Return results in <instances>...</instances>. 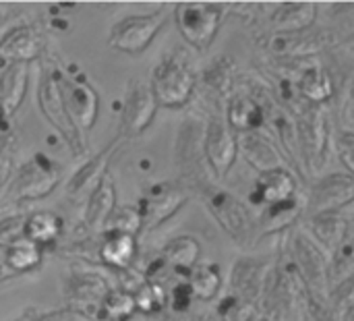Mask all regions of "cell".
<instances>
[{
    "label": "cell",
    "instance_id": "obj_6",
    "mask_svg": "<svg viewBox=\"0 0 354 321\" xmlns=\"http://www.w3.org/2000/svg\"><path fill=\"white\" fill-rule=\"evenodd\" d=\"M83 266H73L62 276L64 305L75 318H83L87 321H104L102 305H104L106 295L112 291V284L108 282L106 276L93 270H85Z\"/></svg>",
    "mask_w": 354,
    "mask_h": 321
},
{
    "label": "cell",
    "instance_id": "obj_8",
    "mask_svg": "<svg viewBox=\"0 0 354 321\" xmlns=\"http://www.w3.org/2000/svg\"><path fill=\"white\" fill-rule=\"evenodd\" d=\"M207 212L218 222V226L243 249H249L257 235V222L251 210L230 191L214 185L201 195Z\"/></svg>",
    "mask_w": 354,
    "mask_h": 321
},
{
    "label": "cell",
    "instance_id": "obj_20",
    "mask_svg": "<svg viewBox=\"0 0 354 321\" xmlns=\"http://www.w3.org/2000/svg\"><path fill=\"white\" fill-rule=\"evenodd\" d=\"M239 156L257 172H268L276 168H284V156L280 147L276 145V139L261 131H251V133H241L239 135Z\"/></svg>",
    "mask_w": 354,
    "mask_h": 321
},
{
    "label": "cell",
    "instance_id": "obj_31",
    "mask_svg": "<svg viewBox=\"0 0 354 321\" xmlns=\"http://www.w3.org/2000/svg\"><path fill=\"white\" fill-rule=\"evenodd\" d=\"M139 255L137 239L129 235H116V232H106L102 235L100 243V264L108 266L114 272H122L129 268H135Z\"/></svg>",
    "mask_w": 354,
    "mask_h": 321
},
{
    "label": "cell",
    "instance_id": "obj_32",
    "mask_svg": "<svg viewBox=\"0 0 354 321\" xmlns=\"http://www.w3.org/2000/svg\"><path fill=\"white\" fill-rule=\"evenodd\" d=\"M203 85L207 93L226 106L228 98L234 93V81H236V64L230 56H218L212 60L203 71Z\"/></svg>",
    "mask_w": 354,
    "mask_h": 321
},
{
    "label": "cell",
    "instance_id": "obj_37",
    "mask_svg": "<svg viewBox=\"0 0 354 321\" xmlns=\"http://www.w3.org/2000/svg\"><path fill=\"white\" fill-rule=\"evenodd\" d=\"M135 307L145 318H160L168 309V286L158 282H145L135 295Z\"/></svg>",
    "mask_w": 354,
    "mask_h": 321
},
{
    "label": "cell",
    "instance_id": "obj_12",
    "mask_svg": "<svg viewBox=\"0 0 354 321\" xmlns=\"http://www.w3.org/2000/svg\"><path fill=\"white\" fill-rule=\"evenodd\" d=\"M166 23V15L162 10L145 12V15H129L112 25L108 44L112 50L124 54H141L145 52Z\"/></svg>",
    "mask_w": 354,
    "mask_h": 321
},
{
    "label": "cell",
    "instance_id": "obj_25",
    "mask_svg": "<svg viewBox=\"0 0 354 321\" xmlns=\"http://www.w3.org/2000/svg\"><path fill=\"white\" fill-rule=\"evenodd\" d=\"M297 91L299 95L313 106H324L326 102H330L336 93V81L334 75L319 64L317 60H311L295 79Z\"/></svg>",
    "mask_w": 354,
    "mask_h": 321
},
{
    "label": "cell",
    "instance_id": "obj_15",
    "mask_svg": "<svg viewBox=\"0 0 354 321\" xmlns=\"http://www.w3.org/2000/svg\"><path fill=\"white\" fill-rule=\"evenodd\" d=\"M351 203H354V174L332 172L319 176L311 185L303 214L307 218L317 214H338L342 208Z\"/></svg>",
    "mask_w": 354,
    "mask_h": 321
},
{
    "label": "cell",
    "instance_id": "obj_40",
    "mask_svg": "<svg viewBox=\"0 0 354 321\" xmlns=\"http://www.w3.org/2000/svg\"><path fill=\"white\" fill-rule=\"evenodd\" d=\"M137 313L135 297L118 286H112V291L106 295L102 305L104 321H129Z\"/></svg>",
    "mask_w": 354,
    "mask_h": 321
},
{
    "label": "cell",
    "instance_id": "obj_29",
    "mask_svg": "<svg viewBox=\"0 0 354 321\" xmlns=\"http://www.w3.org/2000/svg\"><path fill=\"white\" fill-rule=\"evenodd\" d=\"M307 232L332 255L348 241L351 222L340 214H317L307 218Z\"/></svg>",
    "mask_w": 354,
    "mask_h": 321
},
{
    "label": "cell",
    "instance_id": "obj_27",
    "mask_svg": "<svg viewBox=\"0 0 354 321\" xmlns=\"http://www.w3.org/2000/svg\"><path fill=\"white\" fill-rule=\"evenodd\" d=\"M160 257L164 259V264L170 268L174 276H180L183 280H187L189 274L199 264L201 243L191 235H178L162 247Z\"/></svg>",
    "mask_w": 354,
    "mask_h": 321
},
{
    "label": "cell",
    "instance_id": "obj_28",
    "mask_svg": "<svg viewBox=\"0 0 354 321\" xmlns=\"http://www.w3.org/2000/svg\"><path fill=\"white\" fill-rule=\"evenodd\" d=\"M317 21L315 2H280L272 10L270 25L274 33H297L313 27Z\"/></svg>",
    "mask_w": 354,
    "mask_h": 321
},
{
    "label": "cell",
    "instance_id": "obj_49",
    "mask_svg": "<svg viewBox=\"0 0 354 321\" xmlns=\"http://www.w3.org/2000/svg\"><path fill=\"white\" fill-rule=\"evenodd\" d=\"M342 321H354V309L348 313V315H344V320Z\"/></svg>",
    "mask_w": 354,
    "mask_h": 321
},
{
    "label": "cell",
    "instance_id": "obj_19",
    "mask_svg": "<svg viewBox=\"0 0 354 321\" xmlns=\"http://www.w3.org/2000/svg\"><path fill=\"white\" fill-rule=\"evenodd\" d=\"M29 68L27 62H6L0 73V131L12 129V118L27 95Z\"/></svg>",
    "mask_w": 354,
    "mask_h": 321
},
{
    "label": "cell",
    "instance_id": "obj_46",
    "mask_svg": "<svg viewBox=\"0 0 354 321\" xmlns=\"http://www.w3.org/2000/svg\"><path fill=\"white\" fill-rule=\"evenodd\" d=\"M25 21H21L19 17H8V19H0V48L4 44V39L10 35L12 29H17L19 25H23Z\"/></svg>",
    "mask_w": 354,
    "mask_h": 321
},
{
    "label": "cell",
    "instance_id": "obj_45",
    "mask_svg": "<svg viewBox=\"0 0 354 321\" xmlns=\"http://www.w3.org/2000/svg\"><path fill=\"white\" fill-rule=\"evenodd\" d=\"M23 222H25L23 214H15L0 220V249L23 239Z\"/></svg>",
    "mask_w": 354,
    "mask_h": 321
},
{
    "label": "cell",
    "instance_id": "obj_36",
    "mask_svg": "<svg viewBox=\"0 0 354 321\" xmlns=\"http://www.w3.org/2000/svg\"><path fill=\"white\" fill-rule=\"evenodd\" d=\"M195 301L209 303L222 291V272L216 264H197L187 278Z\"/></svg>",
    "mask_w": 354,
    "mask_h": 321
},
{
    "label": "cell",
    "instance_id": "obj_14",
    "mask_svg": "<svg viewBox=\"0 0 354 321\" xmlns=\"http://www.w3.org/2000/svg\"><path fill=\"white\" fill-rule=\"evenodd\" d=\"M158 100L151 91L149 81L131 79L124 102H122V116H120V139H135L149 129L158 112Z\"/></svg>",
    "mask_w": 354,
    "mask_h": 321
},
{
    "label": "cell",
    "instance_id": "obj_4",
    "mask_svg": "<svg viewBox=\"0 0 354 321\" xmlns=\"http://www.w3.org/2000/svg\"><path fill=\"white\" fill-rule=\"evenodd\" d=\"M290 266L307 286L311 297L319 303L328 301L330 293V253L313 241L305 228H290L286 239Z\"/></svg>",
    "mask_w": 354,
    "mask_h": 321
},
{
    "label": "cell",
    "instance_id": "obj_11",
    "mask_svg": "<svg viewBox=\"0 0 354 321\" xmlns=\"http://www.w3.org/2000/svg\"><path fill=\"white\" fill-rule=\"evenodd\" d=\"M226 6L216 2H178L174 6V21L183 39L197 52H205L224 21Z\"/></svg>",
    "mask_w": 354,
    "mask_h": 321
},
{
    "label": "cell",
    "instance_id": "obj_47",
    "mask_svg": "<svg viewBox=\"0 0 354 321\" xmlns=\"http://www.w3.org/2000/svg\"><path fill=\"white\" fill-rule=\"evenodd\" d=\"M346 118H348V122L354 127V87L353 91H351V100L346 104Z\"/></svg>",
    "mask_w": 354,
    "mask_h": 321
},
{
    "label": "cell",
    "instance_id": "obj_48",
    "mask_svg": "<svg viewBox=\"0 0 354 321\" xmlns=\"http://www.w3.org/2000/svg\"><path fill=\"white\" fill-rule=\"evenodd\" d=\"M12 276H15V274H12V272H10V270H8V268H6V266L0 262V282L8 280V278H12Z\"/></svg>",
    "mask_w": 354,
    "mask_h": 321
},
{
    "label": "cell",
    "instance_id": "obj_18",
    "mask_svg": "<svg viewBox=\"0 0 354 321\" xmlns=\"http://www.w3.org/2000/svg\"><path fill=\"white\" fill-rule=\"evenodd\" d=\"M276 262L268 257H239L232 264L230 280H228V295L253 305L259 309L270 272Z\"/></svg>",
    "mask_w": 354,
    "mask_h": 321
},
{
    "label": "cell",
    "instance_id": "obj_34",
    "mask_svg": "<svg viewBox=\"0 0 354 321\" xmlns=\"http://www.w3.org/2000/svg\"><path fill=\"white\" fill-rule=\"evenodd\" d=\"M41 259H44V249L33 245L27 239H19V241H15V243H10L8 247L2 249V264L15 276L37 270L41 266Z\"/></svg>",
    "mask_w": 354,
    "mask_h": 321
},
{
    "label": "cell",
    "instance_id": "obj_44",
    "mask_svg": "<svg viewBox=\"0 0 354 321\" xmlns=\"http://www.w3.org/2000/svg\"><path fill=\"white\" fill-rule=\"evenodd\" d=\"M334 152L348 174H354V131L342 129L334 137Z\"/></svg>",
    "mask_w": 354,
    "mask_h": 321
},
{
    "label": "cell",
    "instance_id": "obj_13",
    "mask_svg": "<svg viewBox=\"0 0 354 321\" xmlns=\"http://www.w3.org/2000/svg\"><path fill=\"white\" fill-rule=\"evenodd\" d=\"M203 149L214 178H226L239 158V135L222 112H212L203 127Z\"/></svg>",
    "mask_w": 354,
    "mask_h": 321
},
{
    "label": "cell",
    "instance_id": "obj_39",
    "mask_svg": "<svg viewBox=\"0 0 354 321\" xmlns=\"http://www.w3.org/2000/svg\"><path fill=\"white\" fill-rule=\"evenodd\" d=\"M328 311L334 321H342L354 309V274L336 282L328 293Z\"/></svg>",
    "mask_w": 354,
    "mask_h": 321
},
{
    "label": "cell",
    "instance_id": "obj_43",
    "mask_svg": "<svg viewBox=\"0 0 354 321\" xmlns=\"http://www.w3.org/2000/svg\"><path fill=\"white\" fill-rule=\"evenodd\" d=\"M195 297L187 280H178L168 288V309L176 315H183L191 309Z\"/></svg>",
    "mask_w": 354,
    "mask_h": 321
},
{
    "label": "cell",
    "instance_id": "obj_22",
    "mask_svg": "<svg viewBox=\"0 0 354 321\" xmlns=\"http://www.w3.org/2000/svg\"><path fill=\"white\" fill-rule=\"evenodd\" d=\"M297 193H299V181H297L292 168L284 166V168H276V170L257 174L253 193H251V201L255 205L268 208V205H278V203L297 199Z\"/></svg>",
    "mask_w": 354,
    "mask_h": 321
},
{
    "label": "cell",
    "instance_id": "obj_38",
    "mask_svg": "<svg viewBox=\"0 0 354 321\" xmlns=\"http://www.w3.org/2000/svg\"><path fill=\"white\" fill-rule=\"evenodd\" d=\"M106 232H116V235H129V237H139L143 232V220L141 214L137 210V205L124 203V205H116V210L112 212L108 224H106Z\"/></svg>",
    "mask_w": 354,
    "mask_h": 321
},
{
    "label": "cell",
    "instance_id": "obj_5",
    "mask_svg": "<svg viewBox=\"0 0 354 321\" xmlns=\"http://www.w3.org/2000/svg\"><path fill=\"white\" fill-rule=\"evenodd\" d=\"M151 91L158 100V106L164 108H185L197 89V73L183 50H174L172 54L164 56L149 79Z\"/></svg>",
    "mask_w": 354,
    "mask_h": 321
},
{
    "label": "cell",
    "instance_id": "obj_17",
    "mask_svg": "<svg viewBox=\"0 0 354 321\" xmlns=\"http://www.w3.org/2000/svg\"><path fill=\"white\" fill-rule=\"evenodd\" d=\"M189 201V193L178 183H156L145 189L135 203L141 220L143 230H153L170 220L185 203Z\"/></svg>",
    "mask_w": 354,
    "mask_h": 321
},
{
    "label": "cell",
    "instance_id": "obj_9",
    "mask_svg": "<svg viewBox=\"0 0 354 321\" xmlns=\"http://www.w3.org/2000/svg\"><path fill=\"white\" fill-rule=\"evenodd\" d=\"M60 181H62L60 166L46 154L37 152L27 162H23L12 174V181L6 191V199L12 203L44 199L50 193H54Z\"/></svg>",
    "mask_w": 354,
    "mask_h": 321
},
{
    "label": "cell",
    "instance_id": "obj_23",
    "mask_svg": "<svg viewBox=\"0 0 354 321\" xmlns=\"http://www.w3.org/2000/svg\"><path fill=\"white\" fill-rule=\"evenodd\" d=\"M116 183L112 178V174H106L100 185L89 193V197L85 199L83 205V226L95 235L102 237L106 230V224L112 216V212L116 210Z\"/></svg>",
    "mask_w": 354,
    "mask_h": 321
},
{
    "label": "cell",
    "instance_id": "obj_10",
    "mask_svg": "<svg viewBox=\"0 0 354 321\" xmlns=\"http://www.w3.org/2000/svg\"><path fill=\"white\" fill-rule=\"evenodd\" d=\"M340 33L334 27H309L297 33H270L261 48L278 60H311L317 54L340 44Z\"/></svg>",
    "mask_w": 354,
    "mask_h": 321
},
{
    "label": "cell",
    "instance_id": "obj_26",
    "mask_svg": "<svg viewBox=\"0 0 354 321\" xmlns=\"http://www.w3.org/2000/svg\"><path fill=\"white\" fill-rule=\"evenodd\" d=\"M64 237V218L52 210H37L25 216L23 239L41 249H52Z\"/></svg>",
    "mask_w": 354,
    "mask_h": 321
},
{
    "label": "cell",
    "instance_id": "obj_33",
    "mask_svg": "<svg viewBox=\"0 0 354 321\" xmlns=\"http://www.w3.org/2000/svg\"><path fill=\"white\" fill-rule=\"evenodd\" d=\"M303 214V205L299 199H290L286 203L268 205L257 222V235H278L284 230L295 228L297 220Z\"/></svg>",
    "mask_w": 354,
    "mask_h": 321
},
{
    "label": "cell",
    "instance_id": "obj_7",
    "mask_svg": "<svg viewBox=\"0 0 354 321\" xmlns=\"http://www.w3.org/2000/svg\"><path fill=\"white\" fill-rule=\"evenodd\" d=\"M37 106L44 118L52 125V129L62 137L64 145L73 154V158H85L87 156V143L85 135L79 131V127L73 122L56 77V66H44L41 79L37 85Z\"/></svg>",
    "mask_w": 354,
    "mask_h": 321
},
{
    "label": "cell",
    "instance_id": "obj_42",
    "mask_svg": "<svg viewBox=\"0 0 354 321\" xmlns=\"http://www.w3.org/2000/svg\"><path fill=\"white\" fill-rule=\"evenodd\" d=\"M351 274H354V243L346 241L330 255V288Z\"/></svg>",
    "mask_w": 354,
    "mask_h": 321
},
{
    "label": "cell",
    "instance_id": "obj_3",
    "mask_svg": "<svg viewBox=\"0 0 354 321\" xmlns=\"http://www.w3.org/2000/svg\"><path fill=\"white\" fill-rule=\"evenodd\" d=\"M297 125L299 149L305 176L319 174L326 166V154L330 143V118L324 106L307 104L301 95L282 104Z\"/></svg>",
    "mask_w": 354,
    "mask_h": 321
},
{
    "label": "cell",
    "instance_id": "obj_30",
    "mask_svg": "<svg viewBox=\"0 0 354 321\" xmlns=\"http://www.w3.org/2000/svg\"><path fill=\"white\" fill-rule=\"evenodd\" d=\"M44 48V37L37 27L31 23H23L17 29L10 31V35L4 39L0 48V56H4L8 62H27L35 60L41 54Z\"/></svg>",
    "mask_w": 354,
    "mask_h": 321
},
{
    "label": "cell",
    "instance_id": "obj_35",
    "mask_svg": "<svg viewBox=\"0 0 354 321\" xmlns=\"http://www.w3.org/2000/svg\"><path fill=\"white\" fill-rule=\"evenodd\" d=\"M100 243L102 237L91 235L83 226V235H73V237H62L52 249L54 253L71 259H79L83 264H100Z\"/></svg>",
    "mask_w": 354,
    "mask_h": 321
},
{
    "label": "cell",
    "instance_id": "obj_41",
    "mask_svg": "<svg viewBox=\"0 0 354 321\" xmlns=\"http://www.w3.org/2000/svg\"><path fill=\"white\" fill-rule=\"evenodd\" d=\"M17 152H19V135L15 133V129L0 131V189L12 176Z\"/></svg>",
    "mask_w": 354,
    "mask_h": 321
},
{
    "label": "cell",
    "instance_id": "obj_21",
    "mask_svg": "<svg viewBox=\"0 0 354 321\" xmlns=\"http://www.w3.org/2000/svg\"><path fill=\"white\" fill-rule=\"evenodd\" d=\"M120 137L116 135L102 152H97L95 156H91L89 160L83 162L81 168L75 170V174L71 176L68 185H66V197L73 201H81L83 197H89V193L100 185V181L108 174V166L120 145Z\"/></svg>",
    "mask_w": 354,
    "mask_h": 321
},
{
    "label": "cell",
    "instance_id": "obj_2",
    "mask_svg": "<svg viewBox=\"0 0 354 321\" xmlns=\"http://www.w3.org/2000/svg\"><path fill=\"white\" fill-rule=\"evenodd\" d=\"M203 127L205 122L195 114L185 116V120H180L174 143V168L178 176L176 183L189 195L197 193L199 197L216 185L203 149Z\"/></svg>",
    "mask_w": 354,
    "mask_h": 321
},
{
    "label": "cell",
    "instance_id": "obj_16",
    "mask_svg": "<svg viewBox=\"0 0 354 321\" xmlns=\"http://www.w3.org/2000/svg\"><path fill=\"white\" fill-rule=\"evenodd\" d=\"M58 87L64 100V106L73 118V122L79 127L81 133L91 131L97 114H100V95L95 87L83 77H68L62 68H56Z\"/></svg>",
    "mask_w": 354,
    "mask_h": 321
},
{
    "label": "cell",
    "instance_id": "obj_1",
    "mask_svg": "<svg viewBox=\"0 0 354 321\" xmlns=\"http://www.w3.org/2000/svg\"><path fill=\"white\" fill-rule=\"evenodd\" d=\"M315 303L319 301L311 297L292 266L276 262L259 303V315L266 321H311Z\"/></svg>",
    "mask_w": 354,
    "mask_h": 321
},
{
    "label": "cell",
    "instance_id": "obj_50",
    "mask_svg": "<svg viewBox=\"0 0 354 321\" xmlns=\"http://www.w3.org/2000/svg\"><path fill=\"white\" fill-rule=\"evenodd\" d=\"M351 228H354V216H353V222H351Z\"/></svg>",
    "mask_w": 354,
    "mask_h": 321
},
{
    "label": "cell",
    "instance_id": "obj_24",
    "mask_svg": "<svg viewBox=\"0 0 354 321\" xmlns=\"http://www.w3.org/2000/svg\"><path fill=\"white\" fill-rule=\"evenodd\" d=\"M224 118L236 135L266 127V110L251 91H234L226 102Z\"/></svg>",
    "mask_w": 354,
    "mask_h": 321
}]
</instances>
